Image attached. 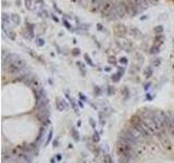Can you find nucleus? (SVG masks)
I'll return each mask as SVG.
<instances>
[{"instance_id":"1","label":"nucleus","mask_w":174,"mask_h":163,"mask_svg":"<svg viewBox=\"0 0 174 163\" xmlns=\"http://www.w3.org/2000/svg\"><path fill=\"white\" fill-rule=\"evenodd\" d=\"M118 152L121 157L130 158V159H134L135 157V151H134V147H130L128 145H125L123 142H120L119 147H118Z\"/></svg>"},{"instance_id":"2","label":"nucleus","mask_w":174,"mask_h":163,"mask_svg":"<svg viewBox=\"0 0 174 163\" xmlns=\"http://www.w3.org/2000/svg\"><path fill=\"white\" fill-rule=\"evenodd\" d=\"M120 142H123L125 145L134 147L135 145L138 144V140L130 135V133L128 130H124V132L121 134V136H120Z\"/></svg>"},{"instance_id":"3","label":"nucleus","mask_w":174,"mask_h":163,"mask_svg":"<svg viewBox=\"0 0 174 163\" xmlns=\"http://www.w3.org/2000/svg\"><path fill=\"white\" fill-rule=\"evenodd\" d=\"M114 10V3L111 1V0H104L102 3V7H101V14L102 16H106V17H109L110 14L113 12Z\"/></svg>"},{"instance_id":"4","label":"nucleus","mask_w":174,"mask_h":163,"mask_svg":"<svg viewBox=\"0 0 174 163\" xmlns=\"http://www.w3.org/2000/svg\"><path fill=\"white\" fill-rule=\"evenodd\" d=\"M114 10L118 14V17H124L127 13L125 5L123 3V1H118L116 3H114Z\"/></svg>"},{"instance_id":"5","label":"nucleus","mask_w":174,"mask_h":163,"mask_svg":"<svg viewBox=\"0 0 174 163\" xmlns=\"http://www.w3.org/2000/svg\"><path fill=\"white\" fill-rule=\"evenodd\" d=\"M127 130H128V132L130 133V135L133 136L134 138H136V139H137L138 141L141 140V139H144V138H146V137H145V135H144V134H143V133H141V132L138 130V128H136L134 125H133L132 127H130V128H128Z\"/></svg>"},{"instance_id":"6","label":"nucleus","mask_w":174,"mask_h":163,"mask_svg":"<svg viewBox=\"0 0 174 163\" xmlns=\"http://www.w3.org/2000/svg\"><path fill=\"white\" fill-rule=\"evenodd\" d=\"M137 12H143L148 8V0H134Z\"/></svg>"},{"instance_id":"7","label":"nucleus","mask_w":174,"mask_h":163,"mask_svg":"<svg viewBox=\"0 0 174 163\" xmlns=\"http://www.w3.org/2000/svg\"><path fill=\"white\" fill-rule=\"evenodd\" d=\"M104 0H92L90 1V5H92V11H100L101 10V7Z\"/></svg>"},{"instance_id":"8","label":"nucleus","mask_w":174,"mask_h":163,"mask_svg":"<svg viewBox=\"0 0 174 163\" xmlns=\"http://www.w3.org/2000/svg\"><path fill=\"white\" fill-rule=\"evenodd\" d=\"M11 23V17L7 13H2V27L9 26Z\"/></svg>"},{"instance_id":"9","label":"nucleus","mask_w":174,"mask_h":163,"mask_svg":"<svg viewBox=\"0 0 174 163\" xmlns=\"http://www.w3.org/2000/svg\"><path fill=\"white\" fill-rule=\"evenodd\" d=\"M11 21L14 23V25H20L21 24V17L19 14L13 13V14H11Z\"/></svg>"},{"instance_id":"10","label":"nucleus","mask_w":174,"mask_h":163,"mask_svg":"<svg viewBox=\"0 0 174 163\" xmlns=\"http://www.w3.org/2000/svg\"><path fill=\"white\" fill-rule=\"evenodd\" d=\"M56 104H57V109L59 110V111H63L65 109V104H64V101L63 100H60L59 98H57L56 99Z\"/></svg>"},{"instance_id":"11","label":"nucleus","mask_w":174,"mask_h":163,"mask_svg":"<svg viewBox=\"0 0 174 163\" xmlns=\"http://www.w3.org/2000/svg\"><path fill=\"white\" fill-rule=\"evenodd\" d=\"M3 32L5 33V35L9 37V39H11V40H15V33L13 32V31H11V29H5V28H3Z\"/></svg>"},{"instance_id":"12","label":"nucleus","mask_w":174,"mask_h":163,"mask_svg":"<svg viewBox=\"0 0 174 163\" xmlns=\"http://www.w3.org/2000/svg\"><path fill=\"white\" fill-rule=\"evenodd\" d=\"M71 134H72V137H73L75 140H78V139H80V134H78V132L76 130L75 127H72V130H71Z\"/></svg>"},{"instance_id":"13","label":"nucleus","mask_w":174,"mask_h":163,"mask_svg":"<svg viewBox=\"0 0 174 163\" xmlns=\"http://www.w3.org/2000/svg\"><path fill=\"white\" fill-rule=\"evenodd\" d=\"M119 163H134V161H133V159H130V158L120 157Z\"/></svg>"},{"instance_id":"14","label":"nucleus","mask_w":174,"mask_h":163,"mask_svg":"<svg viewBox=\"0 0 174 163\" xmlns=\"http://www.w3.org/2000/svg\"><path fill=\"white\" fill-rule=\"evenodd\" d=\"M25 1V7L27 10H32L33 7V0H24Z\"/></svg>"},{"instance_id":"15","label":"nucleus","mask_w":174,"mask_h":163,"mask_svg":"<svg viewBox=\"0 0 174 163\" xmlns=\"http://www.w3.org/2000/svg\"><path fill=\"white\" fill-rule=\"evenodd\" d=\"M153 66H159V65L161 64V59L160 58H155V59L152 60V63H151Z\"/></svg>"},{"instance_id":"16","label":"nucleus","mask_w":174,"mask_h":163,"mask_svg":"<svg viewBox=\"0 0 174 163\" xmlns=\"http://www.w3.org/2000/svg\"><path fill=\"white\" fill-rule=\"evenodd\" d=\"M163 40H164V36H163L162 34H161V35H158L157 37H156V41H159L160 43H162Z\"/></svg>"},{"instance_id":"17","label":"nucleus","mask_w":174,"mask_h":163,"mask_svg":"<svg viewBox=\"0 0 174 163\" xmlns=\"http://www.w3.org/2000/svg\"><path fill=\"white\" fill-rule=\"evenodd\" d=\"M26 28L28 29V33H29V34H31V35L33 36V33H34V28H33V25H32V24H29V23H28V24L26 25Z\"/></svg>"},{"instance_id":"18","label":"nucleus","mask_w":174,"mask_h":163,"mask_svg":"<svg viewBox=\"0 0 174 163\" xmlns=\"http://www.w3.org/2000/svg\"><path fill=\"white\" fill-rule=\"evenodd\" d=\"M92 139H94V141H95V142H98V141L100 140V137H99V134H98L97 132L94 134V136H92Z\"/></svg>"},{"instance_id":"19","label":"nucleus","mask_w":174,"mask_h":163,"mask_svg":"<svg viewBox=\"0 0 174 163\" xmlns=\"http://www.w3.org/2000/svg\"><path fill=\"white\" fill-rule=\"evenodd\" d=\"M151 53H158L159 52V46H153L151 48Z\"/></svg>"},{"instance_id":"20","label":"nucleus","mask_w":174,"mask_h":163,"mask_svg":"<svg viewBox=\"0 0 174 163\" xmlns=\"http://www.w3.org/2000/svg\"><path fill=\"white\" fill-rule=\"evenodd\" d=\"M155 31L157 32L158 35H161V33L163 32V28H162V26H157L156 28H155Z\"/></svg>"},{"instance_id":"21","label":"nucleus","mask_w":174,"mask_h":163,"mask_svg":"<svg viewBox=\"0 0 174 163\" xmlns=\"http://www.w3.org/2000/svg\"><path fill=\"white\" fill-rule=\"evenodd\" d=\"M36 43H37V46L41 47V46H43V45H45V41H43V39H39V38H38L37 41H36Z\"/></svg>"},{"instance_id":"22","label":"nucleus","mask_w":174,"mask_h":163,"mask_svg":"<svg viewBox=\"0 0 174 163\" xmlns=\"http://www.w3.org/2000/svg\"><path fill=\"white\" fill-rule=\"evenodd\" d=\"M151 74H152V70L149 67V69H147L146 70V77H150L151 76Z\"/></svg>"},{"instance_id":"23","label":"nucleus","mask_w":174,"mask_h":163,"mask_svg":"<svg viewBox=\"0 0 174 163\" xmlns=\"http://www.w3.org/2000/svg\"><path fill=\"white\" fill-rule=\"evenodd\" d=\"M85 60H86V62L88 63L89 65H92V61L90 60V58L87 55V54H85Z\"/></svg>"},{"instance_id":"24","label":"nucleus","mask_w":174,"mask_h":163,"mask_svg":"<svg viewBox=\"0 0 174 163\" xmlns=\"http://www.w3.org/2000/svg\"><path fill=\"white\" fill-rule=\"evenodd\" d=\"M51 137H52V130H50V133H49L48 139H47V141H46V145H48L49 142H50V140H51Z\"/></svg>"},{"instance_id":"25","label":"nucleus","mask_w":174,"mask_h":163,"mask_svg":"<svg viewBox=\"0 0 174 163\" xmlns=\"http://www.w3.org/2000/svg\"><path fill=\"white\" fill-rule=\"evenodd\" d=\"M120 62H121L122 64H127V60H126V58H121V59H120Z\"/></svg>"},{"instance_id":"26","label":"nucleus","mask_w":174,"mask_h":163,"mask_svg":"<svg viewBox=\"0 0 174 163\" xmlns=\"http://www.w3.org/2000/svg\"><path fill=\"white\" fill-rule=\"evenodd\" d=\"M113 92H114V89L111 86H109L108 87V94H109V95H112Z\"/></svg>"},{"instance_id":"27","label":"nucleus","mask_w":174,"mask_h":163,"mask_svg":"<svg viewBox=\"0 0 174 163\" xmlns=\"http://www.w3.org/2000/svg\"><path fill=\"white\" fill-rule=\"evenodd\" d=\"M63 23H64V25L66 27H68V28H70V29H72V26H71L70 24H69V23H68V22L65 21V20H63Z\"/></svg>"},{"instance_id":"28","label":"nucleus","mask_w":174,"mask_h":163,"mask_svg":"<svg viewBox=\"0 0 174 163\" xmlns=\"http://www.w3.org/2000/svg\"><path fill=\"white\" fill-rule=\"evenodd\" d=\"M40 14H41V16H45V17H48V13H47L46 11H41V12H40Z\"/></svg>"},{"instance_id":"29","label":"nucleus","mask_w":174,"mask_h":163,"mask_svg":"<svg viewBox=\"0 0 174 163\" xmlns=\"http://www.w3.org/2000/svg\"><path fill=\"white\" fill-rule=\"evenodd\" d=\"M73 54H74V55H76V54H80V49H74Z\"/></svg>"},{"instance_id":"30","label":"nucleus","mask_w":174,"mask_h":163,"mask_svg":"<svg viewBox=\"0 0 174 163\" xmlns=\"http://www.w3.org/2000/svg\"><path fill=\"white\" fill-rule=\"evenodd\" d=\"M89 122H90V124H92V127H95V125H96V124H95V122H94V120H92V119H89Z\"/></svg>"},{"instance_id":"31","label":"nucleus","mask_w":174,"mask_h":163,"mask_svg":"<svg viewBox=\"0 0 174 163\" xmlns=\"http://www.w3.org/2000/svg\"><path fill=\"white\" fill-rule=\"evenodd\" d=\"M16 5H17V7H20L21 5V0H16Z\"/></svg>"},{"instance_id":"32","label":"nucleus","mask_w":174,"mask_h":163,"mask_svg":"<svg viewBox=\"0 0 174 163\" xmlns=\"http://www.w3.org/2000/svg\"><path fill=\"white\" fill-rule=\"evenodd\" d=\"M36 1H37L38 3H41V5H43V0H36Z\"/></svg>"},{"instance_id":"33","label":"nucleus","mask_w":174,"mask_h":163,"mask_svg":"<svg viewBox=\"0 0 174 163\" xmlns=\"http://www.w3.org/2000/svg\"><path fill=\"white\" fill-rule=\"evenodd\" d=\"M57 159H58V160H61V159H62V156L58 154V156H57Z\"/></svg>"}]
</instances>
